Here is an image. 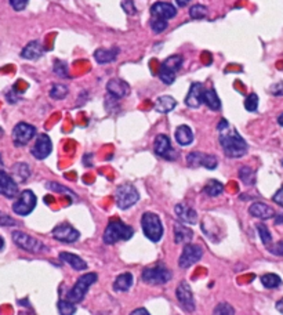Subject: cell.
<instances>
[{"label":"cell","mask_w":283,"mask_h":315,"mask_svg":"<svg viewBox=\"0 0 283 315\" xmlns=\"http://www.w3.org/2000/svg\"><path fill=\"white\" fill-rule=\"evenodd\" d=\"M217 130L220 133V145L223 147L224 154L228 158H242L247 154V143L242 139V136L235 129L231 126L227 119H221L217 124Z\"/></svg>","instance_id":"obj_1"},{"label":"cell","mask_w":283,"mask_h":315,"mask_svg":"<svg viewBox=\"0 0 283 315\" xmlns=\"http://www.w3.org/2000/svg\"><path fill=\"white\" fill-rule=\"evenodd\" d=\"M134 234V230L130 225L124 224L122 220L113 219L108 223L104 231L102 240L107 245H115L119 240H128Z\"/></svg>","instance_id":"obj_2"},{"label":"cell","mask_w":283,"mask_h":315,"mask_svg":"<svg viewBox=\"0 0 283 315\" xmlns=\"http://www.w3.org/2000/svg\"><path fill=\"white\" fill-rule=\"evenodd\" d=\"M97 279H98V275L96 273H87V274H83L76 283L72 286V289L68 290V293H66V297L65 299L69 300L72 303H81L82 300L85 299L86 293H87V290L90 289V286L93 283L97 282Z\"/></svg>","instance_id":"obj_3"},{"label":"cell","mask_w":283,"mask_h":315,"mask_svg":"<svg viewBox=\"0 0 283 315\" xmlns=\"http://www.w3.org/2000/svg\"><path fill=\"white\" fill-rule=\"evenodd\" d=\"M141 227L144 231V235L151 240V242H159L163 236V224H162L161 217L155 213L143 214L141 217Z\"/></svg>","instance_id":"obj_4"},{"label":"cell","mask_w":283,"mask_h":315,"mask_svg":"<svg viewBox=\"0 0 283 315\" xmlns=\"http://www.w3.org/2000/svg\"><path fill=\"white\" fill-rule=\"evenodd\" d=\"M182 62H184V58L180 54L170 55V57H167L162 62L161 67H159V71H158V75H159V78H161V80L165 85H173L174 83L176 74L181 70Z\"/></svg>","instance_id":"obj_5"},{"label":"cell","mask_w":283,"mask_h":315,"mask_svg":"<svg viewBox=\"0 0 283 315\" xmlns=\"http://www.w3.org/2000/svg\"><path fill=\"white\" fill-rule=\"evenodd\" d=\"M13 242L16 243L18 247H21L22 250L29 251L33 255H39V253H44L47 251V246L43 243L42 240H39L38 238L29 235L27 232H22V231H14L13 234Z\"/></svg>","instance_id":"obj_6"},{"label":"cell","mask_w":283,"mask_h":315,"mask_svg":"<svg viewBox=\"0 0 283 315\" xmlns=\"http://www.w3.org/2000/svg\"><path fill=\"white\" fill-rule=\"evenodd\" d=\"M173 277V274L169 268L162 263H156L155 266H151L143 270L141 279L148 285H163L167 283Z\"/></svg>","instance_id":"obj_7"},{"label":"cell","mask_w":283,"mask_h":315,"mask_svg":"<svg viewBox=\"0 0 283 315\" xmlns=\"http://www.w3.org/2000/svg\"><path fill=\"white\" fill-rule=\"evenodd\" d=\"M138 191L131 184L119 185L115 191V202H116V206L122 210H126V209L134 206L135 203L138 202Z\"/></svg>","instance_id":"obj_8"},{"label":"cell","mask_w":283,"mask_h":315,"mask_svg":"<svg viewBox=\"0 0 283 315\" xmlns=\"http://www.w3.org/2000/svg\"><path fill=\"white\" fill-rule=\"evenodd\" d=\"M36 195L31 190H25L18 195V199L13 205V212L18 216H28L36 208Z\"/></svg>","instance_id":"obj_9"},{"label":"cell","mask_w":283,"mask_h":315,"mask_svg":"<svg viewBox=\"0 0 283 315\" xmlns=\"http://www.w3.org/2000/svg\"><path fill=\"white\" fill-rule=\"evenodd\" d=\"M35 136H36V128L29 123L20 122L13 129V143L16 147L27 145Z\"/></svg>","instance_id":"obj_10"},{"label":"cell","mask_w":283,"mask_h":315,"mask_svg":"<svg viewBox=\"0 0 283 315\" xmlns=\"http://www.w3.org/2000/svg\"><path fill=\"white\" fill-rule=\"evenodd\" d=\"M203 257V249L199 245H192V243H188L184 246V249L181 251V256L178 259V266L184 270L192 267L193 264L200 260Z\"/></svg>","instance_id":"obj_11"},{"label":"cell","mask_w":283,"mask_h":315,"mask_svg":"<svg viewBox=\"0 0 283 315\" xmlns=\"http://www.w3.org/2000/svg\"><path fill=\"white\" fill-rule=\"evenodd\" d=\"M176 296L178 303L181 304V307L187 312H193L195 308H196V304H195V299H193L192 289L189 286V283L187 281H181L178 283L176 290Z\"/></svg>","instance_id":"obj_12"},{"label":"cell","mask_w":283,"mask_h":315,"mask_svg":"<svg viewBox=\"0 0 283 315\" xmlns=\"http://www.w3.org/2000/svg\"><path fill=\"white\" fill-rule=\"evenodd\" d=\"M187 163L191 167H206L208 170H214L219 165V160L214 155H208V154L195 151V152L188 154Z\"/></svg>","instance_id":"obj_13"},{"label":"cell","mask_w":283,"mask_h":315,"mask_svg":"<svg viewBox=\"0 0 283 315\" xmlns=\"http://www.w3.org/2000/svg\"><path fill=\"white\" fill-rule=\"evenodd\" d=\"M154 151L158 156H161L166 160H176L177 152L171 148L170 139L166 134H159L154 143Z\"/></svg>","instance_id":"obj_14"},{"label":"cell","mask_w":283,"mask_h":315,"mask_svg":"<svg viewBox=\"0 0 283 315\" xmlns=\"http://www.w3.org/2000/svg\"><path fill=\"white\" fill-rule=\"evenodd\" d=\"M53 151V143H51V139L48 137L47 134H39L38 139L33 144L32 150H31V154H32L36 159L43 160L46 159Z\"/></svg>","instance_id":"obj_15"},{"label":"cell","mask_w":283,"mask_h":315,"mask_svg":"<svg viewBox=\"0 0 283 315\" xmlns=\"http://www.w3.org/2000/svg\"><path fill=\"white\" fill-rule=\"evenodd\" d=\"M53 236L54 239L59 240V242L72 243V242H76V240L81 238V232L78 230H75L70 224L62 223V224H58L55 228H54Z\"/></svg>","instance_id":"obj_16"},{"label":"cell","mask_w":283,"mask_h":315,"mask_svg":"<svg viewBox=\"0 0 283 315\" xmlns=\"http://www.w3.org/2000/svg\"><path fill=\"white\" fill-rule=\"evenodd\" d=\"M0 195L9 198V199H13V198L20 195L17 181L10 174H7L3 169H0Z\"/></svg>","instance_id":"obj_17"},{"label":"cell","mask_w":283,"mask_h":315,"mask_svg":"<svg viewBox=\"0 0 283 315\" xmlns=\"http://www.w3.org/2000/svg\"><path fill=\"white\" fill-rule=\"evenodd\" d=\"M151 16L154 18H161L169 21L171 18L177 16V10L171 3H166V2H156L151 7Z\"/></svg>","instance_id":"obj_18"},{"label":"cell","mask_w":283,"mask_h":315,"mask_svg":"<svg viewBox=\"0 0 283 315\" xmlns=\"http://www.w3.org/2000/svg\"><path fill=\"white\" fill-rule=\"evenodd\" d=\"M203 93H204V89H203L202 83H199V82L192 83L187 97H185V105L191 109H198L203 104Z\"/></svg>","instance_id":"obj_19"},{"label":"cell","mask_w":283,"mask_h":315,"mask_svg":"<svg viewBox=\"0 0 283 315\" xmlns=\"http://www.w3.org/2000/svg\"><path fill=\"white\" fill-rule=\"evenodd\" d=\"M107 91L108 94L116 100H120L123 97H126L130 93V87L122 79H111L107 83Z\"/></svg>","instance_id":"obj_20"},{"label":"cell","mask_w":283,"mask_h":315,"mask_svg":"<svg viewBox=\"0 0 283 315\" xmlns=\"http://www.w3.org/2000/svg\"><path fill=\"white\" fill-rule=\"evenodd\" d=\"M174 212H176V216L178 217V220L184 223V224H196L198 223V213L193 210L192 208H189L184 203H178L174 208Z\"/></svg>","instance_id":"obj_21"},{"label":"cell","mask_w":283,"mask_h":315,"mask_svg":"<svg viewBox=\"0 0 283 315\" xmlns=\"http://www.w3.org/2000/svg\"><path fill=\"white\" fill-rule=\"evenodd\" d=\"M249 213H250V216H253V217L261 220L272 219V217L276 216V214H275V210L264 202L251 203L250 208H249Z\"/></svg>","instance_id":"obj_22"},{"label":"cell","mask_w":283,"mask_h":315,"mask_svg":"<svg viewBox=\"0 0 283 315\" xmlns=\"http://www.w3.org/2000/svg\"><path fill=\"white\" fill-rule=\"evenodd\" d=\"M173 232H174V242L178 245H188L193 239V231L181 223L174 224Z\"/></svg>","instance_id":"obj_23"},{"label":"cell","mask_w":283,"mask_h":315,"mask_svg":"<svg viewBox=\"0 0 283 315\" xmlns=\"http://www.w3.org/2000/svg\"><path fill=\"white\" fill-rule=\"evenodd\" d=\"M59 260L69 264L75 271H85V270H87V263L81 256H76V255L69 253V251H61L59 253Z\"/></svg>","instance_id":"obj_24"},{"label":"cell","mask_w":283,"mask_h":315,"mask_svg":"<svg viewBox=\"0 0 283 315\" xmlns=\"http://www.w3.org/2000/svg\"><path fill=\"white\" fill-rule=\"evenodd\" d=\"M44 54V48H43L42 43L38 42V40H33V42H29L24 47V50L21 51V57L25 59H38L42 57Z\"/></svg>","instance_id":"obj_25"},{"label":"cell","mask_w":283,"mask_h":315,"mask_svg":"<svg viewBox=\"0 0 283 315\" xmlns=\"http://www.w3.org/2000/svg\"><path fill=\"white\" fill-rule=\"evenodd\" d=\"M118 47L112 48H98L94 51V58L98 64H109V62H113L119 54Z\"/></svg>","instance_id":"obj_26"},{"label":"cell","mask_w":283,"mask_h":315,"mask_svg":"<svg viewBox=\"0 0 283 315\" xmlns=\"http://www.w3.org/2000/svg\"><path fill=\"white\" fill-rule=\"evenodd\" d=\"M176 107H177L176 98H173L171 96L158 97L155 104H154L155 111L159 113H169V112H171V111H173Z\"/></svg>","instance_id":"obj_27"},{"label":"cell","mask_w":283,"mask_h":315,"mask_svg":"<svg viewBox=\"0 0 283 315\" xmlns=\"http://www.w3.org/2000/svg\"><path fill=\"white\" fill-rule=\"evenodd\" d=\"M176 141L181 147H187V145H191L193 141V133L192 129L187 126V124H181L176 129Z\"/></svg>","instance_id":"obj_28"},{"label":"cell","mask_w":283,"mask_h":315,"mask_svg":"<svg viewBox=\"0 0 283 315\" xmlns=\"http://www.w3.org/2000/svg\"><path fill=\"white\" fill-rule=\"evenodd\" d=\"M203 104L211 109V111H220L221 109V100H220L217 91L214 89H207L203 93Z\"/></svg>","instance_id":"obj_29"},{"label":"cell","mask_w":283,"mask_h":315,"mask_svg":"<svg viewBox=\"0 0 283 315\" xmlns=\"http://www.w3.org/2000/svg\"><path fill=\"white\" fill-rule=\"evenodd\" d=\"M133 281H134V277L131 273H123L120 274L116 279H115V282H113V290L115 292H127L128 289L133 286Z\"/></svg>","instance_id":"obj_30"},{"label":"cell","mask_w":283,"mask_h":315,"mask_svg":"<svg viewBox=\"0 0 283 315\" xmlns=\"http://www.w3.org/2000/svg\"><path fill=\"white\" fill-rule=\"evenodd\" d=\"M31 176V169L27 163H16L13 166V178L17 182L27 181Z\"/></svg>","instance_id":"obj_31"},{"label":"cell","mask_w":283,"mask_h":315,"mask_svg":"<svg viewBox=\"0 0 283 315\" xmlns=\"http://www.w3.org/2000/svg\"><path fill=\"white\" fill-rule=\"evenodd\" d=\"M203 193L210 198L219 197L224 193V184L219 180H208L207 184L203 188Z\"/></svg>","instance_id":"obj_32"},{"label":"cell","mask_w":283,"mask_h":315,"mask_svg":"<svg viewBox=\"0 0 283 315\" xmlns=\"http://www.w3.org/2000/svg\"><path fill=\"white\" fill-rule=\"evenodd\" d=\"M261 283L264 285V288L267 289H276L282 285V278L276 275V274L268 273L264 274L261 277Z\"/></svg>","instance_id":"obj_33"},{"label":"cell","mask_w":283,"mask_h":315,"mask_svg":"<svg viewBox=\"0 0 283 315\" xmlns=\"http://www.w3.org/2000/svg\"><path fill=\"white\" fill-rule=\"evenodd\" d=\"M46 188L50 190V191H53V193H57V194H65V195H68L72 199H78V195H76L72 190L69 188L64 187V185H61L59 182H55V181H48L46 184Z\"/></svg>","instance_id":"obj_34"},{"label":"cell","mask_w":283,"mask_h":315,"mask_svg":"<svg viewBox=\"0 0 283 315\" xmlns=\"http://www.w3.org/2000/svg\"><path fill=\"white\" fill-rule=\"evenodd\" d=\"M239 178L246 185H253L256 182V173L249 166H243L239 169Z\"/></svg>","instance_id":"obj_35"},{"label":"cell","mask_w":283,"mask_h":315,"mask_svg":"<svg viewBox=\"0 0 283 315\" xmlns=\"http://www.w3.org/2000/svg\"><path fill=\"white\" fill-rule=\"evenodd\" d=\"M68 93H69V89L64 85H53L51 86V89H50V97L53 98V100H64L65 97L68 96Z\"/></svg>","instance_id":"obj_36"},{"label":"cell","mask_w":283,"mask_h":315,"mask_svg":"<svg viewBox=\"0 0 283 315\" xmlns=\"http://www.w3.org/2000/svg\"><path fill=\"white\" fill-rule=\"evenodd\" d=\"M207 7L203 5H195L189 9V17L192 20H203V18L207 17Z\"/></svg>","instance_id":"obj_37"},{"label":"cell","mask_w":283,"mask_h":315,"mask_svg":"<svg viewBox=\"0 0 283 315\" xmlns=\"http://www.w3.org/2000/svg\"><path fill=\"white\" fill-rule=\"evenodd\" d=\"M58 311L61 315H75L76 305L69 300H59L58 301Z\"/></svg>","instance_id":"obj_38"},{"label":"cell","mask_w":283,"mask_h":315,"mask_svg":"<svg viewBox=\"0 0 283 315\" xmlns=\"http://www.w3.org/2000/svg\"><path fill=\"white\" fill-rule=\"evenodd\" d=\"M54 74L59 78H70L69 72H68V67H66V62L64 61H59V59H55L54 61L53 67Z\"/></svg>","instance_id":"obj_39"},{"label":"cell","mask_w":283,"mask_h":315,"mask_svg":"<svg viewBox=\"0 0 283 315\" xmlns=\"http://www.w3.org/2000/svg\"><path fill=\"white\" fill-rule=\"evenodd\" d=\"M213 315H235V310L230 303H219L214 307Z\"/></svg>","instance_id":"obj_40"},{"label":"cell","mask_w":283,"mask_h":315,"mask_svg":"<svg viewBox=\"0 0 283 315\" xmlns=\"http://www.w3.org/2000/svg\"><path fill=\"white\" fill-rule=\"evenodd\" d=\"M257 231H258V235L261 238V242L265 246H268L272 242V235L268 230V227L265 224H257Z\"/></svg>","instance_id":"obj_41"},{"label":"cell","mask_w":283,"mask_h":315,"mask_svg":"<svg viewBox=\"0 0 283 315\" xmlns=\"http://www.w3.org/2000/svg\"><path fill=\"white\" fill-rule=\"evenodd\" d=\"M245 108L246 111H249V112H256L257 108H258V96L256 93H251L246 97Z\"/></svg>","instance_id":"obj_42"},{"label":"cell","mask_w":283,"mask_h":315,"mask_svg":"<svg viewBox=\"0 0 283 315\" xmlns=\"http://www.w3.org/2000/svg\"><path fill=\"white\" fill-rule=\"evenodd\" d=\"M169 27V21L166 20H161V18H152L151 21V28L155 33H162L165 32L166 29Z\"/></svg>","instance_id":"obj_43"},{"label":"cell","mask_w":283,"mask_h":315,"mask_svg":"<svg viewBox=\"0 0 283 315\" xmlns=\"http://www.w3.org/2000/svg\"><path fill=\"white\" fill-rule=\"evenodd\" d=\"M10 2V6L16 11H22L29 3V0H9Z\"/></svg>","instance_id":"obj_44"},{"label":"cell","mask_w":283,"mask_h":315,"mask_svg":"<svg viewBox=\"0 0 283 315\" xmlns=\"http://www.w3.org/2000/svg\"><path fill=\"white\" fill-rule=\"evenodd\" d=\"M14 224H16V220H13L10 216H7V214L3 213V212H0V225H5V227H7V225H14Z\"/></svg>","instance_id":"obj_45"},{"label":"cell","mask_w":283,"mask_h":315,"mask_svg":"<svg viewBox=\"0 0 283 315\" xmlns=\"http://www.w3.org/2000/svg\"><path fill=\"white\" fill-rule=\"evenodd\" d=\"M122 7L127 14H135V7H134L133 0H123Z\"/></svg>","instance_id":"obj_46"},{"label":"cell","mask_w":283,"mask_h":315,"mask_svg":"<svg viewBox=\"0 0 283 315\" xmlns=\"http://www.w3.org/2000/svg\"><path fill=\"white\" fill-rule=\"evenodd\" d=\"M271 253L276 255V256H282L283 257V239L276 242L275 245L271 247Z\"/></svg>","instance_id":"obj_47"},{"label":"cell","mask_w":283,"mask_h":315,"mask_svg":"<svg viewBox=\"0 0 283 315\" xmlns=\"http://www.w3.org/2000/svg\"><path fill=\"white\" fill-rule=\"evenodd\" d=\"M272 201L276 203V205H279V206H282L283 208V187L279 188L278 191L275 193V195L272 197Z\"/></svg>","instance_id":"obj_48"},{"label":"cell","mask_w":283,"mask_h":315,"mask_svg":"<svg viewBox=\"0 0 283 315\" xmlns=\"http://www.w3.org/2000/svg\"><path fill=\"white\" fill-rule=\"evenodd\" d=\"M271 93L273 96H283V83H276L271 87Z\"/></svg>","instance_id":"obj_49"},{"label":"cell","mask_w":283,"mask_h":315,"mask_svg":"<svg viewBox=\"0 0 283 315\" xmlns=\"http://www.w3.org/2000/svg\"><path fill=\"white\" fill-rule=\"evenodd\" d=\"M130 315H151L145 308H135Z\"/></svg>","instance_id":"obj_50"},{"label":"cell","mask_w":283,"mask_h":315,"mask_svg":"<svg viewBox=\"0 0 283 315\" xmlns=\"http://www.w3.org/2000/svg\"><path fill=\"white\" fill-rule=\"evenodd\" d=\"M275 307H276V310H278L279 312H280V314H283V299L278 300V301H276V305H275Z\"/></svg>","instance_id":"obj_51"},{"label":"cell","mask_w":283,"mask_h":315,"mask_svg":"<svg viewBox=\"0 0 283 315\" xmlns=\"http://www.w3.org/2000/svg\"><path fill=\"white\" fill-rule=\"evenodd\" d=\"M275 224H276V225L283 224V213L282 214H278V216H275Z\"/></svg>","instance_id":"obj_52"},{"label":"cell","mask_w":283,"mask_h":315,"mask_svg":"<svg viewBox=\"0 0 283 315\" xmlns=\"http://www.w3.org/2000/svg\"><path fill=\"white\" fill-rule=\"evenodd\" d=\"M177 2V5L180 6V7H185V6L191 2V0H176Z\"/></svg>","instance_id":"obj_53"},{"label":"cell","mask_w":283,"mask_h":315,"mask_svg":"<svg viewBox=\"0 0 283 315\" xmlns=\"http://www.w3.org/2000/svg\"><path fill=\"white\" fill-rule=\"evenodd\" d=\"M3 247H5V239L0 236V250H3Z\"/></svg>","instance_id":"obj_54"},{"label":"cell","mask_w":283,"mask_h":315,"mask_svg":"<svg viewBox=\"0 0 283 315\" xmlns=\"http://www.w3.org/2000/svg\"><path fill=\"white\" fill-rule=\"evenodd\" d=\"M278 123H279V124H280V126H282V128H283V113H282V115H279V118H278Z\"/></svg>","instance_id":"obj_55"},{"label":"cell","mask_w":283,"mask_h":315,"mask_svg":"<svg viewBox=\"0 0 283 315\" xmlns=\"http://www.w3.org/2000/svg\"><path fill=\"white\" fill-rule=\"evenodd\" d=\"M0 169H3V160H2V156H0Z\"/></svg>","instance_id":"obj_56"},{"label":"cell","mask_w":283,"mask_h":315,"mask_svg":"<svg viewBox=\"0 0 283 315\" xmlns=\"http://www.w3.org/2000/svg\"><path fill=\"white\" fill-rule=\"evenodd\" d=\"M2 136H3V130L0 129V137H2Z\"/></svg>","instance_id":"obj_57"},{"label":"cell","mask_w":283,"mask_h":315,"mask_svg":"<svg viewBox=\"0 0 283 315\" xmlns=\"http://www.w3.org/2000/svg\"><path fill=\"white\" fill-rule=\"evenodd\" d=\"M100 315H104V314H100Z\"/></svg>","instance_id":"obj_58"}]
</instances>
